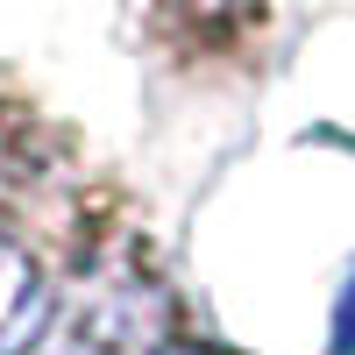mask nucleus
<instances>
[{
	"mask_svg": "<svg viewBox=\"0 0 355 355\" xmlns=\"http://www.w3.org/2000/svg\"><path fill=\"white\" fill-rule=\"evenodd\" d=\"M150 334H157V299H142L128 284H100L71 306V320L43 355H142Z\"/></svg>",
	"mask_w": 355,
	"mask_h": 355,
	"instance_id": "obj_1",
	"label": "nucleus"
},
{
	"mask_svg": "<svg viewBox=\"0 0 355 355\" xmlns=\"http://www.w3.org/2000/svg\"><path fill=\"white\" fill-rule=\"evenodd\" d=\"M43 320H50L43 270H36L15 242H0V355H21L28 341L43 334Z\"/></svg>",
	"mask_w": 355,
	"mask_h": 355,
	"instance_id": "obj_2",
	"label": "nucleus"
},
{
	"mask_svg": "<svg viewBox=\"0 0 355 355\" xmlns=\"http://www.w3.org/2000/svg\"><path fill=\"white\" fill-rule=\"evenodd\" d=\"M334 355H355V270H348L341 306H334Z\"/></svg>",
	"mask_w": 355,
	"mask_h": 355,
	"instance_id": "obj_3",
	"label": "nucleus"
},
{
	"mask_svg": "<svg viewBox=\"0 0 355 355\" xmlns=\"http://www.w3.org/2000/svg\"><path fill=\"white\" fill-rule=\"evenodd\" d=\"M164 355H214V348H164Z\"/></svg>",
	"mask_w": 355,
	"mask_h": 355,
	"instance_id": "obj_4",
	"label": "nucleus"
}]
</instances>
